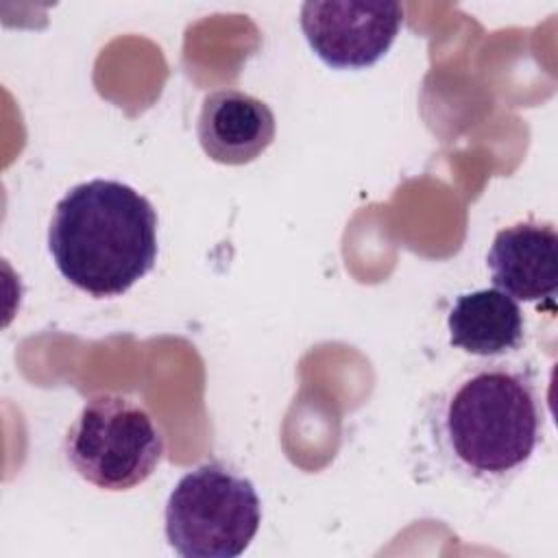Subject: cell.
Here are the masks:
<instances>
[{
  "mask_svg": "<svg viewBox=\"0 0 558 558\" xmlns=\"http://www.w3.org/2000/svg\"><path fill=\"white\" fill-rule=\"evenodd\" d=\"M157 211L126 183L92 179L65 192L48 227L63 279L94 299L122 296L157 262Z\"/></svg>",
  "mask_w": 558,
  "mask_h": 558,
  "instance_id": "obj_2",
  "label": "cell"
},
{
  "mask_svg": "<svg viewBox=\"0 0 558 558\" xmlns=\"http://www.w3.org/2000/svg\"><path fill=\"white\" fill-rule=\"evenodd\" d=\"M166 440L135 399L100 392L85 401L63 440L68 464L96 488L120 493L144 484L159 466Z\"/></svg>",
  "mask_w": 558,
  "mask_h": 558,
  "instance_id": "obj_4",
  "label": "cell"
},
{
  "mask_svg": "<svg viewBox=\"0 0 558 558\" xmlns=\"http://www.w3.org/2000/svg\"><path fill=\"white\" fill-rule=\"evenodd\" d=\"M425 418L440 462L484 486L514 480L545 436L536 375L525 364L499 357L458 373L427 403Z\"/></svg>",
  "mask_w": 558,
  "mask_h": 558,
  "instance_id": "obj_1",
  "label": "cell"
},
{
  "mask_svg": "<svg viewBox=\"0 0 558 558\" xmlns=\"http://www.w3.org/2000/svg\"><path fill=\"white\" fill-rule=\"evenodd\" d=\"M486 266L514 301H551L558 290V233L549 220H521L495 233Z\"/></svg>",
  "mask_w": 558,
  "mask_h": 558,
  "instance_id": "obj_6",
  "label": "cell"
},
{
  "mask_svg": "<svg viewBox=\"0 0 558 558\" xmlns=\"http://www.w3.org/2000/svg\"><path fill=\"white\" fill-rule=\"evenodd\" d=\"M451 347L484 360H497L521 349L525 316L510 294L497 288L464 292L447 316Z\"/></svg>",
  "mask_w": 558,
  "mask_h": 558,
  "instance_id": "obj_8",
  "label": "cell"
},
{
  "mask_svg": "<svg viewBox=\"0 0 558 558\" xmlns=\"http://www.w3.org/2000/svg\"><path fill=\"white\" fill-rule=\"evenodd\" d=\"M272 109L242 89H216L201 102L196 137L203 153L222 166H246L275 142Z\"/></svg>",
  "mask_w": 558,
  "mask_h": 558,
  "instance_id": "obj_7",
  "label": "cell"
},
{
  "mask_svg": "<svg viewBox=\"0 0 558 558\" xmlns=\"http://www.w3.org/2000/svg\"><path fill=\"white\" fill-rule=\"evenodd\" d=\"M299 24L325 65L362 70L375 65L395 44L403 7L384 0H307L301 4Z\"/></svg>",
  "mask_w": 558,
  "mask_h": 558,
  "instance_id": "obj_5",
  "label": "cell"
},
{
  "mask_svg": "<svg viewBox=\"0 0 558 558\" xmlns=\"http://www.w3.org/2000/svg\"><path fill=\"white\" fill-rule=\"evenodd\" d=\"M163 523L168 545L183 558H235L259 530L262 501L244 473L211 460L177 482Z\"/></svg>",
  "mask_w": 558,
  "mask_h": 558,
  "instance_id": "obj_3",
  "label": "cell"
}]
</instances>
